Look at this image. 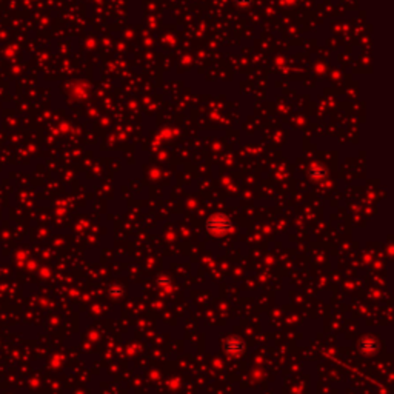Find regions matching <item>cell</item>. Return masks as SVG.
<instances>
[{"label":"cell","instance_id":"1","mask_svg":"<svg viewBox=\"0 0 394 394\" xmlns=\"http://www.w3.org/2000/svg\"><path fill=\"white\" fill-rule=\"evenodd\" d=\"M230 226H231V223H230V220H228L225 216H216V217H213L210 222H208V230L210 231H217V233H223V231H226V230H230Z\"/></svg>","mask_w":394,"mask_h":394},{"label":"cell","instance_id":"2","mask_svg":"<svg viewBox=\"0 0 394 394\" xmlns=\"http://www.w3.org/2000/svg\"><path fill=\"white\" fill-rule=\"evenodd\" d=\"M250 4H251V0H236V5H239V7H240V5H243V7L246 5V7H248Z\"/></svg>","mask_w":394,"mask_h":394}]
</instances>
